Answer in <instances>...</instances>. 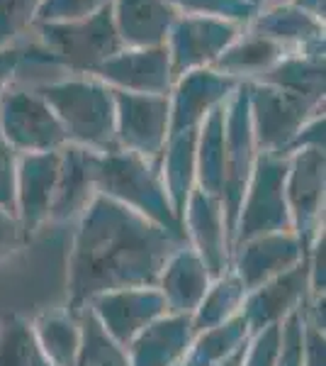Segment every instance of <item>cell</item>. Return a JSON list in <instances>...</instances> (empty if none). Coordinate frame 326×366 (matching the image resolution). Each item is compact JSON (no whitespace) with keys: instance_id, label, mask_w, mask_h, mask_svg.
Returning <instances> with one entry per match:
<instances>
[{"instance_id":"4316f807","label":"cell","mask_w":326,"mask_h":366,"mask_svg":"<svg viewBox=\"0 0 326 366\" xmlns=\"http://www.w3.org/2000/svg\"><path fill=\"white\" fill-rule=\"evenodd\" d=\"M198 188L222 200L224 186V103L212 110L198 127L195 144Z\"/></svg>"},{"instance_id":"8d00e7d4","label":"cell","mask_w":326,"mask_h":366,"mask_svg":"<svg viewBox=\"0 0 326 366\" xmlns=\"http://www.w3.org/2000/svg\"><path fill=\"white\" fill-rule=\"evenodd\" d=\"M27 239L29 234L20 225L15 212L0 205V267L13 262L17 254L27 247Z\"/></svg>"},{"instance_id":"60d3db41","label":"cell","mask_w":326,"mask_h":366,"mask_svg":"<svg viewBox=\"0 0 326 366\" xmlns=\"http://www.w3.org/2000/svg\"><path fill=\"white\" fill-rule=\"evenodd\" d=\"M25 54L27 51L15 44L0 46V98L13 88L15 76L20 74L22 64H25Z\"/></svg>"},{"instance_id":"836d02e7","label":"cell","mask_w":326,"mask_h":366,"mask_svg":"<svg viewBox=\"0 0 326 366\" xmlns=\"http://www.w3.org/2000/svg\"><path fill=\"white\" fill-rule=\"evenodd\" d=\"M112 0H41L34 25H54V22H76L96 15Z\"/></svg>"},{"instance_id":"3957f363","label":"cell","mask_w":326,"mask_h":366,"mask_svg":"<svg viewBox=\"0 0 326 366\" xmlns=\"http://www.w3.org/2000/svg\"><path fill=\"white\" fill-rule=\"evenodd\" d=\"M98 191L100 196L115 200L136 215L151 220L153 225L168 229L170 234L185 239L180 217L163 191L156 162L136 157L132 152H110L100 157L98 167Z\"/></svg>"},{"instance_id":"74e56055","label":"cell","mask_w":326,"mask_h":366,"mask_svg":"<svg viewBox=\"0 0 326 366\" xmlns=\"http://www.w3.org/2000/svg\"><path fill=\"white\" fill-rule=\"evenodd\" d=\"M20 154L0 134V205L15 212V181Z\"/></svg>"},{"instance_id":"ba28073f","label":"cell","mask_w":326,"mask_h":366,"mask_svg":"<svg viewBox=\"0 0 326 366\" xmlns=\"http://www.w3.org/2000/svg\"><path fill=\"white\" fill-rule=\"evenodd\" d=\"M326 152L300 149L287 154L285 200L305 254L312 242L324 232V188H326Z\"/></svg>"},{"instance_id":"30bf717a","label":"cell","mask_w":326,"mask_h":366,"mask_svg":"<svg viewBox=\"0 0 326 366\" xmlns=\"http://www.w3.org/2000/svg\"><path fill=\"white\" fill-rule=\"evenodd\" d=\"M117 149L156 162L170 134L168 96L112 91Z\"/></svg>"},{"instance_id":"7c38bea8","label":"cell","mask_w":326,"mask_h":366,"mask_svg":"<svg viewBox=\"0 0 326 366\" xmlns=\"http://www.w3.org/2000/svg\"><path fill=\"white\" fill-rule=\"evenodd\" d=\"M88 310L98 320L100 327L124 350L136 335H141L153 320L168 312L156 286L122 288V291L103 293V296H96L88 303Z\"/></svg>"},{"instance_id":"f1b7e54d","label":"cell","mask_w":326,"mask_h":366,"mask_svg":"<svg viewBox=\"0 0 326 366\" xmlns=\"http://www.w3.org/2000/svg\"><path fill=\"white\" fill-rule=\"evenodd\" d=\"M244 298H246V288L241 286V281L236 279L231 271L217 276V279L210 283V288H207L205 298L200 300L198 310L190 315L195 335L236 317L241 312Z\"/></svg>"},{"instance_id":"603a6c76","label":"cell","mask_w":326,"mask_h":366,"mask_svg":"<svg viewBox=\"0 0 326 366\" xmlns=\"http://www.w3.org/2000/svg\"><path fill=\"white\" fill-rule=\"evenodd\" d=\"M248 29L272 39L287 51H324V22L302 13L290 3H277L275 8L258 13L248 22Z\"/></svg>"},{"instance_id":"484cf974","label":"cell","mask_w":326,"mask_h":366,"mask_svg":"<svg viewBox=\"0 0 326 366\" xmlns=\"http://www.w3.org/2000/svg\"><path fill=\"white\" fill-rule=\"evenodd\" d=\"M34 337L51 366H73L81 350V315L68 308L44 310L32 320Z\"/></svg>"},{"instance_id":"ac0fdd59","label":"cell","mask_w":326,"mask_h":366,"mask_svg":"<svg viewBox=\"0 0 326 366\" xmlns=\"http://www.w3.org/2000/svg\"><path fill=\"white\" fill-rule=\"evenodd\" d=\"M58 157L61 149L46 154H22L17 162L15 215L29 237L49 222L58 179Z\"/></svg>"},{"instance_id":"f546056e","label":"cell","mask_w":326,"mask_h":366,"mask_svg":"<svg viewBox=\"0 0 326 366\" xmlns=\"http://www.w3.org/2000/svg\"><path fill=\"white\" fill-rule=\"evenodd\" d=\"M0 366H51L34 337L32 320L20 312L0 317Z\"/></svg>"},{"instance_id":"2e32d148","label":"cell","mask_w":326,"mask_h":366,"mask_svg":"<svg viewBox=\"0 0 326 366\" xmlns=\"http://www.w3.org/2000/svg\"><path fill=\"white\" fill-rule=\"evenodd\" d=\"M236 86H239V81L219 74L212 66L190 71V74L175 79L168 93L170 134L183 132V129H198L212 110L227 103Z\"/></svg>"},{"instance_id":"4dcf8cb0","label":"cell","mask_w":326,"mask_h":366,"mask_svg":"<svg viewBox=\"0 0 326 366\" xmlns=\"http://www.w3.org/2000/svg\"><path fill=\"white\" fill-rule=\"evenodd\" d=\"M81 315V350L73 366H129L127 350L117 345L115 340L98 325L91 310L78 312Z\"/></svg>"},{"instance_id":"52a82bcc","label":"cell","mask_w":326,"mask_h":366,"mask_svg":"<svg viewBox=\"0 0 326 366\" xmlns=\"http://www.w3.org/2000/svg\"><path fill=\"white\" fill-rule=\"evenodd\" d=\"M258 159V147L253 139L251 110H248L246 84H239L224 103V186L222 205L227 217L229 237L234 232V222L239 215L241 198L246 193L248 179L253 174Z\"/></svg>"},{"instance_id":"5bb4252c","label":"cell","mask_w":326,"mask_h":366,"mask_svg":"<svg viewBox=\"0 0 326 366\" xmlns=\"http://www.w3.org/2000/svg\"><path fill=\"white\" fill-rule=\"evenodd\" d=\"M93 79L103 81L112 91L146 96H168L175 84L165 44L117 51L93 74Z\"/></svg>"},{"instance_id":"d6986e66","label":"cell","mask_w":326,"mask_h":366,"mask_svg":"<svg viewBox=\"0 0 326 366\" xmlns=\"http://www.w3.org/2000/svg\"><path fill=\"white\" fill-rule=\"evenodd\" d=\"M98 152L66 144L58 157V179L49 222H78L81 215L100 196L98 191Z\"/></svg>"},{"instance_id":"7a4b0ae2","label":"cell","mask_w":326,"mask_h":366,"mask_svg":"<svg viewBox=\"0 0 326 366\" xmlns=\"http://www.w3.org/2000/svg\"><path fill=\"white\" fill-rule=\"evenodd\" d=\"M34 91L49 103L61 122L66 142L98 154L117 152L115 98L112 88L98 79H61L37 84Z\"/></svg>"},{"instance_id":"d6a6232c","label":"cell","mask_w":326,"mask_h":366,"mask_svg":"<svg viewBox=\"0 0 326 366\" xmlns=\"http://www.w3.org/2000/svg\"><path fill=\"white\" fill-rule=\"evenodd\" d=\"M41 0H0V46L13 44L37 20Z\"/></svg>"},{"instance_id":"d590c367","label":"cell","mask_w":326,"mask_h":366,"mask_svg":"<svg viewBox=\"0 0 326 366\" xmlns=\"http://www.w3.org/2000/svg\"><path fill=\"white\" fill-rule=\"evenodd\" d=\"M277 347H280V325H270L251 335L244 354V366H275Z\"/></svg>"},{"instance_id":"e0dca14e","label":"cell","mask_w":326,"mask_h":366,"mask_svg":"<svg viewBox=\"0 0 326 366\" xmlns=\"http://www.w3.org/2000/svg\"><path fill=\"white\" fill-rule=\"evenodd\" d=\"M307 298H310V264L305 259L297 267L282 271L280 276L248 291L241 305V315L248 325V332L256 335L270 325H280L290 312L302 308Z\"/></svg>"},{"instance_id":"7bdbcfd3","label":"cell","mask_w":326,"mask_h":366,"mask_svg":"<svg viewBox=\"0 0 326 366\" xmlns=\"http://www.w3.org/2000/svg\"><path fill=\"white\" fill-rule=\"evenodd\" d=\"M248 345V342H246ZM246 345H241L239 350H236L234 354H229L224 362H219V364H215V366H244V354H246Z\"/></svg>"},{"instance_id":"44dd1931","label":"cell","mask_w":326,"mask_h":366,"mask_svg":"<svg viewBox=\"0 0 326 366\" xmlns=\"http://www.w3.org/2000/svg\"><path fill=\"white\" fill-rule=\"evenodd\" d=\"M195 340L190 315L165 312L129 342V366H180Z\"/></svg>"},{"instance_id":"4fadbf2b","label":"cell","mask_w":326,"mask_h":366,"mask_svg":"<svg viewBox=\"0 0 326 366\" xmlns=\"http://www.w3.org/2000/svg\"><path fill=\"white\" fill-rule=\"evenodd\" d=\"M180 225L185 244L203 259L210 274L215 279L227 274L231 262V237L222 200L195 188L180 215Z\"/></svg>"},{"instance_id":"d4e9b609","label":"cell","mask_w":326,"mask_h":366,"mask_svg":"<svg viewBox=\"0 0 326 366\" xmlns=\"http://www.w3.org/2000/svg\"><path fill=\"white\" fill-rule=\"evenodd\" d=\"M285 54L287 51L277 42H272V39L246 27L219 54L217 61L212 64V69L229 76V79L239 81V84H244V81H258L260 76L268 74Z\"/></svg>"},{"instance_id":"9a60e30c","label":"cell","mask_w":326,"mask_h":366,"mask_svg":"<svg viewBox=\"0 0 326 366\" xmlns=\"http://www.w3.org/2000/svg\"><path fill=\"white\" fill-rule=\"evenodd\" d=\"M307 254L302 249L295 232H272L260 237L246 239L241 244L231 247L229 271L241 281L248 291L263 286L265 281L280 276L282 271L297 267L305 262Z\"/></svg>"},{"instance_id":"277c9868","label":"cell","mask_w":326,"mask_h":366,"mask_svg":"<svg viewBox=\"0 0 326 366\" xmlns=\"http://www.w3.org/2000/svg\"><path fill=\"white\" fill-rule=\"evenodd\" d=\"M37 27L41 49L54 59L56 66H63L73 74L93 76L110 56L124 49L112 20V3L86 20Z\"/></svg>"},{"instance_id":"f6af8a7d","label":"cell","mask_w":326,"mask_h":366,"mask_svg":"<svg viewBox=\"0 0 326 366\" xmlns=\"http://www.w3.org/2000/svg\"><path fill=\"white\" fill-rule=\"evenodd\" d=\"M280 3H282V0H280Z\"/></svg>"},{"instance_id":"cb8c5ba5","label":"cell","mask_w":326,"mask_h":366,"mask_svg":"<svg viewBox=\"0 0 326 366\" xmlns=\"http://www.w3.org/2000/svg\"><path fill=\"white\" fill-rule=\"evenodd\" d=\"M195 144H198V129H183V132H175L165 139L163 152L156 159V169L158 176H161L163 191L178 217L183 215L188 198L198 188Z\"/></svg>"},{"instance_id":"f35d334b","label":"cell","mask_w":326,"mask_h":366,"mask_svg":"<svg viewBox=\"0 0 326 366\" xmlns=\"http://www.w3.org/2000/svg\"><path fill=\"white\" fill-rule=\"evenodd\" d=\"M305 308V305H302ZM305 330H302V357H305V366H326V330L307 320L305 310Z\"/></svg>"},{"instance_id":"e575fe53","label":"cell","mask_w":326,"mask_h":366,"mask_svg":"<svg viewBox=\"0 0 326 366\" xmlns=\"http://www.w3.org/2000/svg\"><path fill=\"white\" fill-rule=\"evenodd\" d=\"M302 330H305V317H302V308H297L280 322V347H277L275 366H305Z\"/></svg>"},{"instance_id":"1f68e13d","label":"cell","mask_w":326,"mask_h":366,"mask_svg":"<svg viewBox=\"0 0 326 366\" xmlns=\"http://www.w3.org/2000/svg\"><path fill=\"white\" fill-rule=\"evenodd\" d=\"M168 3L178 10V15L217 17L241 27H248V22L258 15V10L246 0H168Z\"/></svg>"},{"instance_id":"6da1fadb","label":"cell","mask_w":326,"mask_h":366,"mask_svg":"<svg viewBox=\"0 0 326 366\" xmlns=\"http://www.w3.org/2000/svg\"><path fill=\"white\" fill-rule=\"evenodd\" d=\"M180 244H185L183 237L98 196L76 222L68 254L66 308L78 315L103 293L156 286L163 264Z\"/></svg>"},{"instance_id":"ffe728a7","label":"cell","mask_w":326,"mask_h":366,"mask_svg":"<svg viewBox=\"0 0 326 366\" xmlns=\"http://www.w3.org/2000/svg\"><path fill=\"white\" fill-rule=\"evenodd\" d=\"M212 281H215V276L210 274L203 259L188 244H180L168 257V262L163 264L156 288L163 296L168 312H173V315H193Z\"/></svg>"},{"instance_id":"9c48e42d","label":"cell","mask_w":326,"mask_h":366,"mask_svg":"<svg viewBox=\"0 0 326 366\" xmlns=\"http://www.w3.org/2000/svg\"><path fill=\"white\" fill-rule=\"evenodd\" d=\"M248 93V110H251V127L256 139L258 154L287 157V147L297 129L312 115L324 108H312L300 98L287 96L280 88H272L260 81H244Z\"/></svg>"},{"instance_id":"83f0119b","label":"cell","mask_w":326,"mask_h":366,"mask_svg":"<svg viewBox=\"0 0 326 366\" xmlns=\"http://www.w3.org/2000/svg\"><path fill=\"white\" fill-rule=\"evenodd\" d=\"M248 337H251L248 325L244 315L239 312L231 320L195 335L190 350H188L180 366H215L224 362L229 354H234L241 345H246Z\"/></svg>"},{"instance_id":"5b68a950","label":"cell","mask_w":326,"mask_h":366,"mask_svg":"<svg viewBox=\"0 0 326 366\" xmlns=\"http://www.w3.org/2000/svg\"><path fill=\"white\" fill-rule=\"evenodd\" d=\"M287 157L258 154L246 193L241 198L239 215L231 232V247L246 239L272 232H292L287 200H285Z\"/></svg>"},{"instance_id":"8fae6325","label":"cell","mask_w":326,"mask_h":366,"mask_svg":"<svg viewBox=\"0 0 326 366\" xmlns=\"http://www.w3.org/2000/svg\"><path fill=\"white\" fill-rule=\"evenodd\" d=\"M246 27L217 17L178 15L165 39L173 81L198 69H210Z\"/></svg>"},{"instance_id":"8992f818","label":"cell","mask_w":326,"mask_h":366,"mask_svg":"<svg viewBox=\"0 0 326 366\" xmlns=\"http://www.w3.org/2000/svg\"><path fill=\"white\" fill-rule=\"evenodd\" d=\"M0 134L17 154H46L68 144L54 110L34 88H10L0 98Z\"/></svg>"},{"instance_id":"ab89813d","label":"cell","mask_w":326,"mask_h":366,"mask_svg":"<svg viewBox=\"0 0 326 366\" xmlns=\"http://www.w3.org/2000/svg\"><path fill=\"white\" fill-rule=\"evenodd\" d=\"M324 110L317 115H312L310 120L305 122L297 134L292 137L287 147V154H292V152H300V149H324Z\"/></svg>"},{"instance_id":"7402d4cb","label":"cell","mask_w":326,"mask_h":366,"mask_svg":"<svg viewBox=\"0 0 326 366\" xmlns=\"http://www.w3.org/2000/svg\"><path fill=\"white\" fill-rule=\"evenodd\" d=\"M175 17L168 0H112V20L124 49L163 46Z\"/></svg>"},{"instance_id":"ee69618b","label":"cell","mask_w":326,"mask_h":366,"mask_svg":"<svg viewBox=\"0 0 326 366\" xmlns=\"http://www.w3.org/2000/svg\"><path fill=\"white\" fill-rule=\"evenodd\" d=\"M246 3H248V5H253V8H256L258 13H260V8H265V5H268L270 0H246ZM277 3H280V0H277Z\"/></svg>"},{"instance_id":"b9f144b4","label":"cell","mask_w":326,"mask_h":366,"mask_svg":"<svg viewBox=\"0 0 326 366\" xmlns=\"http://www.w3.org/2000/svg\"><path fill=\"white\" fill-rule=\"evenodd\" d=\"M290 5L300 8L302 13L317 17V20L324 22V0H290Z\"/></svg>"}]
</instances>
